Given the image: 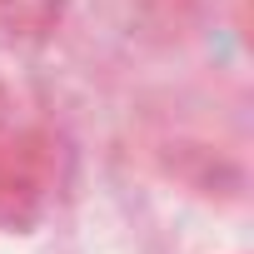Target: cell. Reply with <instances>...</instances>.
<instances>
[{"label": "cell", "mask_w": 254, "mask_h": 254, "mask_svg": "<svg viewBox=\"0 0 254 254\" xmlns=\"http://www.w3.org/2000/svg\"><path fill=\"white\" fill-rule=\"evenodd\" d=\"M15 120H20V100H15V85L0 75V140L15 135Z\"/></svg>", "instance_id": "3957f363"}, {"label": "cell", "mask_w": 254, "mask_h": 254, "mask_svg": "<svg viewBox=\"0 0 254 254\" xmlns=\"http://www.w3.org/2000/svg\"><path fill=\"white\" fill-rule=\"evenodd\" d=\"M50 204V155L20 130L0 140V234H25Z\"/></svg>", "instance_id": "6da1fadb"}, {"label": "cell", "mask_w": 254, "mask_h": 254, "mask_svg": "<svg viewBox=\"0 0 254 254\" xmlns=\"http://www.w3.org/2000/svg\"><path fill=\"white\" fill-rule=\"evenodd\" d=\"M70 0H0V40L10 50H45L65 25Z\"/></svg>", "instance_id": "7a4b0ae2"}]
</instances>
